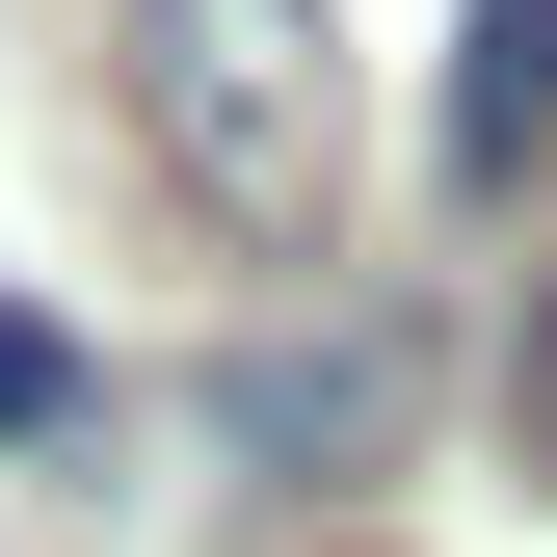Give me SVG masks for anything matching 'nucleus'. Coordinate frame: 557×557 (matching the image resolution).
<instances>
[{
	"instance_id": "1",
	"label": "nucleus",
	"mask_w": 557,
	"mask_h": 557,
	"mask_svg": "<svg viewBox=\"0 0 557 557\" xmlns=\"http://www.w3.org/2000/svg\"><path fill=\"white\" fill-rule=\"evenodd\" d=\"M319 0H133V133H160V186L213 239H319L345 186V81H319Z\"/></svg>"
},
{
	"instance_id": "2",
	"label": "nucleus",
	"mask_w": 557,
	"mask_h": 557,
	"mask_svg": "<svg viewBox=\"0 0 557 557\" xmlns=\"http://www.w3.org/2000/svg\"><path fill=\"white\" fill-rule=\"evenodd\" d=\"M398 425H425V319H265V345H213V451L239 478H398Z\"/></svg>"
},
{
	"instance_id": "3",
	"label": "nucleus",
	"mask_w": 557,
	"mask_h": 557,
	"mask_svg": "<svg viewBox=\"0 0 557 557\" xmlns=\"http://www.w3.org/2000/svg\"><path fill=\"white\" fill-rule=\"evenodd\" d=\"M531 133H557V0H478V53H451V186H531Z\"/></svg>"
},
{
	"instance_id": "4",
	"label": "nucleus",
	"mask_w": 557,
	"mask_h": 557,
	"mask_svg": "<svg viewBox=\"0 0 557 557\" xmlns=\"http://www.w3.org/2000/svg\"><path fill=\"white\" fill-rule=\"evenodd\" d=\"M53 425H81V345H53L27 293H0V451H53Z\"/></svg>"
},
{
	"instance_id": "5",
	"label": "nucleus",
	"mask_w": 557,
	"mask_h": 557,
	"mask_svg": "<svg viewBox=\"0 0 557 557\" xmlns=\"http://www.w3.org/2000/svg\"><path fill=\"white\" fill-rule=\"evenodd\" d=\"M531 478H557V293H531Z\"/></svg>"
}]
</instances>
